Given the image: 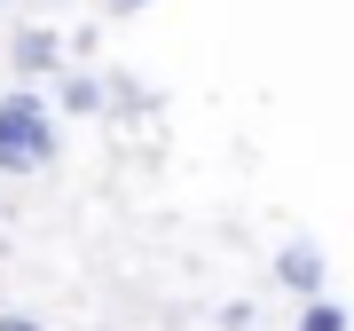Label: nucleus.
Segmentation results:
<instances>
[{
    "label": "nucleus",
    "instance_id": "1",
    "mask_svg": "<svg viewBox=\"0 0 354 331\" xmlns=\"http://www.w3.org/2000/svg\"><path fill=\"white\" fill-rule=\"evenodd\" d=\"M64 158V127H55L48 95L39 87H8L0 95V174L8 181H32Z\"/></svg>",
    "mask_w": 354,
    "mask_h": 331
},
{
    "label": "nucleus",
    "instance_id": "2",
    "mask_svg": "<svg viewBox=\"0 0 354 331\" xmlns=\"http://www.w3.org/2000/svg\"><path fill=\"white\" fill-rule=\"evenodd\" d=\"M8 71H16V87H39V79H55V71H64V32L24 24V32L8 39Z\"/></svg>",
    "mask_w": 354,
    "mask_h": 331
},
{
    "label": "nucleus",
    "instance_id": "3",
    "mask_svg": "<svg viewBox=\"0 0 354 331\" xmlns=\"http://www.w3.org/2000/svg\"><path fill=\"white\" fill-rule=\"evenodd\" d=\"M276 284L291 300H315V292H330V260H323V244L315 237H291V244H276Z\"/></svg>",
    "mask_w": 354,
    "mask_h": 331
},
{
    "label": "nucleus",
    "instance_id": "4",
    "mask_svg": "<svg viewBox=\"0 0 354 331\" xmlns=\"http://www.w3.org/2000/svg\"><path fill=\"white\" fill-rule=\"evenodd\" d=\"M48 111H55V118H95V111H102V79H95V71H64L55 95H48Z\"/></svg>",
    "mask_w": 354,
    "mask_h": 331
},
{
    "label": "nucleus",
    "instance_id": "5",
    "mask_svg": "<svg viewBox=\"0 0 354 331\" xmlns=\"http://www.w3.org/2000/svg\"><path fill=\"white\" fill-rule=\"evenodd\" d=\"M291 331H354V316L330 292H315V300H291Z\"/></svg>",
    "mask_w": 354,
    "mask_h": 331
},
{
    "label": "nucleus",
    "instance_id": "6",
    "mask_svg": "<svg viewBox=\"0 0 354 331\" xmlns=\"http://www.w3.org/2000/svg\"><path fill=\"white\" fill-rule=\"evenodd\" d=\"M260 323V307L252 300H228V307H213V331H252Z\"/></svg>",
    "mask_w": 354,
    "mask_h": 331
},
{
    "label": "nucleus",
    "instance_id": "7",
    "mask_svg": "<svg viewBox=\"0 0 354 331\" xmlns=\"http://www.w3.org/2000/svg\"><path fill=\"white\" fill-rule=\"evenodd\" d=\"M0 331H48V323H39L32 307H0Z\"/></svg>",
    "mask_w": 354,
    "mask_h": 331
},
{
    "label": "nucleus",
    "instance_id": "8",
    "mask_svg": "<svg viewBox=\"0 0 354 331\" xmlns=\"http://www.w3.org/2000/svg\"><path fill=\"white\" fill-rule=\"evenodd\" d=\"M142 8H150V0H111V16H142Z\"/></svg>",
    "mask_w": 354,
    "mask_h": 331
},
{
    "label": "nucleus",
    "instance_id": "9",
    "mask_svg": "<svg viewBox=\"0 0 354 331\" xmlns=\"http://www.w3.org/2000/svg\"><path fill=\"white\" fill-rule=\"evenodd\" d=\"M0 8H16V0H0Z\"/></svg>",
    "mask_w": 354,
    "mask_h": 331
},
{
    "label": "nucleus",
    "instance_id": "10",
    "mask_svg": "<svg viewBox=\"0 0 354 331\" xmlns=\"http://www.w3.org/2000/svg\"><path fill=\"white\" fill-rule=\"evenodd\" d=\"M95 331H102V323H95Z\"/></svg>",
    "mask_w": 354,
    "mask_h": 331
}]
</instances>
